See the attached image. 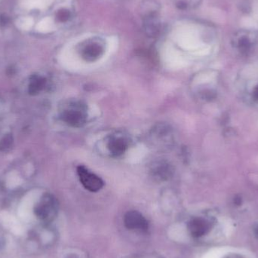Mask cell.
<instances>
[{"label":"cell","instance_id":"1","mask_svg":"<svg viewBox=\"0 0 258 258\" xmlns=\"http://www.w3.org/2000/svg\"><path fill=\"white\" fill-rule=\"evenodd\" d=\"M105 48V41L95 36L83 41L79 47V51L82 59L87 62H95L103 56Z\"/></svg>","mask_w":258,"mask_h":258},{"label":"cell","instance_id":"2","mask_svg":"<svg viewBox=\"0 0 258 258\" xmlns=\"http://www.w3.org/2000/svg\"><path fill=\"white\" fill-rule=\"evenodd\" d=\"M79 178L81 184L90 192H97L104 187V181L97 175L88 171L85 166L80 165L77 168Z\"/></svg>","mask_w":258,"mask_h":258},{"label":"cell","instance_id":"3","mask_svg":"<svg viewBox=\"0 0 258 258\" xmlns=\"http://www.w3.org/2000/svg\"><path fill=\"white\" fill-rule=\"evenodd\" d=\"M124 223L126 227L131 230L146 232L149 228V224L146 218L141 213L136 210H131L126 213L124 217Z\"/></svg>","mask_w":258,"mask_h":258},{"label":"cell","instance_id":"4","mask_svg":"<svg viewBox=\"0 0 258 258\" xmlns=\"http://www.w3.org/2000/svg\"><path fill=\"white\" fill-rule=\"evenodd\" d=\"M66 116L68 123L74 127H81L86 122V109L81 103H78L72 110L68 111Z\"/></svg>","mask_w":258,"mask_h":258},{"label":"cell","instance_id":"5","mask_svg":"<svg viewBox=\"0 0 258 258\" xmlns=\"http://www.w3.org/2000/svg\"><path fill=\"white\" fill-rule=\"evenodd\" d=\"M210 228V223L202 217H195L191 220L188 224L189 233L195 238L202 237L207 234Z\"/></svg>","mask_w":258,"mask_h":258},{"label":"cell","instance_id":"6","mask_svg":"<svg viewBox=\"0 0 258 258\" xmlns=\"http://www.w3.org/2000/svg\"><path fill=\"white\" fill-rule=\"evenodd\" d=\"M151 173L154 178L159 180H166L172 176V170L166 162H158L153 165Z\"/></svg>","mask_w":258,"mask_h":258},{"label":"cell","instance_id":"7","mask_svg":"<svg viewBox=\"0 0 258 258\" xmlns=\"http://www.w3.org/2000/svg\"><path fill=\"white\" fill-rule=\"evenodd\" d=\"M127 142L122 138H113L108 143V149L115 156H121L127 149Z\"/></svg>","mask_w":258,"mask_h":258},{"label":"cell","instance_id":"8","mask_svg":"<svg viewBox=\"0 0 258 258\" xmlns=\"http://www.w3.org/2000/svg\"><path fill=\"white\" fill-rule=\"evenodd\" d=\"M236 43H237L238 48L243 54L248 53L250 48H251V40L246 35H242L241 36L238 38Z\"/></svg>","mask_w":258,"mask_h":258},{"label":"cell","instance_id":"9","mask_svg":"<svg viewBox=\"0 0 258 258\" xmlns=\"http://www.w3.org/2000/svg\"><path fill=\"white\" fill-rule=\"evenodd\" d=\"M175 5L180 9H192L200 3L201 0H173Z\"/></svg>","mask_w":258,"mask_h":258},{"label":"cell","instance_id":"10","mask_svg":"<svg viewBox=\"0 0 258 258\" xmlns=\"http://www.w3.org/2000/svg\"><path fill=\"white\" fill-rule=\"evenodd\" d=\"M6 181L7 184L10 187H15L20 184L21 179L16 172H12L7 177Z\"/></svg>","mask_w":258,"mask_h":258},{"label":"cell","instance_id":"11","mask_svg":"<svg viewBox=\"0 0 258 258\" xmlns=\"http://www.w3.org/2000/svg\"><path fill=\"white\" fill-rule=\"evenodd\" d=\"M17 24L21 29L27 30L28 28H31V26L32 25V19L30 17H24V18L20 19Z\"/></svg>","mask_w":258,"mask_h":258},{"label":"cell","instance_id":"12","mask_svg":"<svg viewBox=\"0 0 258 258\" xmlns=\"http://www.w3.org/2000/svg\"><path fill=\"white\" fill-rule=\"evenodd\" d=\"M254 97L255 98L258 99V85L255 88V90H254Z\"/></svg>","mask_w":258,"mask_h":258},{"label":"cell","instance_id":"13","mask_svg":"<svg viewBox=\"0 0 258 258\" xmlns=\"http://www.w3.org/2000/svg\"><path fill=\"white\" fill-rule=\"evenodd\" d=\"M255 235H256V236H258V225H257V226H255Z\"/></svg>","mask_w":258,"mask_h":258},{"label":"cell","instance_id":"14","mask_svg":"<svg viewBox=\"0 0 258 258\" xmlns=\"http://www.w3.org/2000/svg\"><path fill=\"white\" fill-rule=\"evenodd\" d=\"M228 258H242V257L238 256V255H232V256H229Z\"/></svg>","mask_w":258,"mask_h":258}]
</instances>
